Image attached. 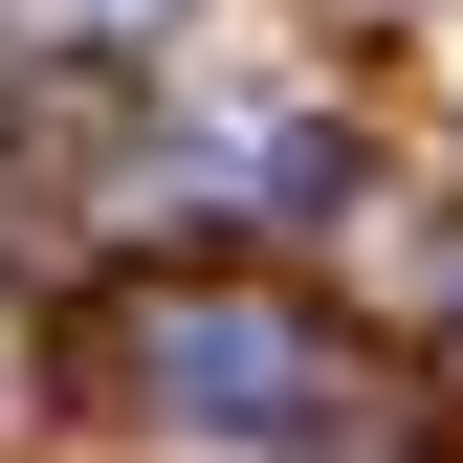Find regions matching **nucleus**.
I'll list each match as a JSON object with an SVG mask.
<instances>
[{"label": "nucleus", "instance_id": "nucleus-1", "mask_svg": "<svg viewBox=\"0 0 463 463\" xmlns=\"http://www.w3.org/2000/svg\"><path fill=\"white\" fill-rule=\"evenodd\" d=\"M133 354H155V397H177V420H309V375H331L287 309H221V287L133 309Z\"/></svg>", "mask_w": 463, "mask_h": 463}, {"label": "nucleus", "instance_id": "nucleus-2", "mask_svg": "<svg viewBox=\"0 0 463 463\" xmlns=\"http://www.w3.org/2000/svg\"><path fill=\"white\" fill-rule=\"evenodd\" d=\"M133 23H155V0H133Z\"/></svg>", "mask_w": 463, "mask_h": 463}]
</instances>
